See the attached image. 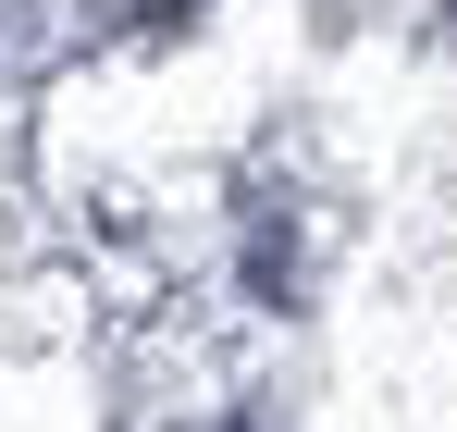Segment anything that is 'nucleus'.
<instances>
[{"instance_id": "obj_1", "label": "nucleus", "mask_w": 457, "mask_h": 432, "mask_svg": "<svg viewBox=\"0 0 457 432\" xmlns=\"http://www.w3.org/2000/svg\"><path fill=\"white\" fill-rule=\"evenodd\" d=\"M124 12H137V25H173V12H198V0H124Z\"/></svg>"}]
</instances>
